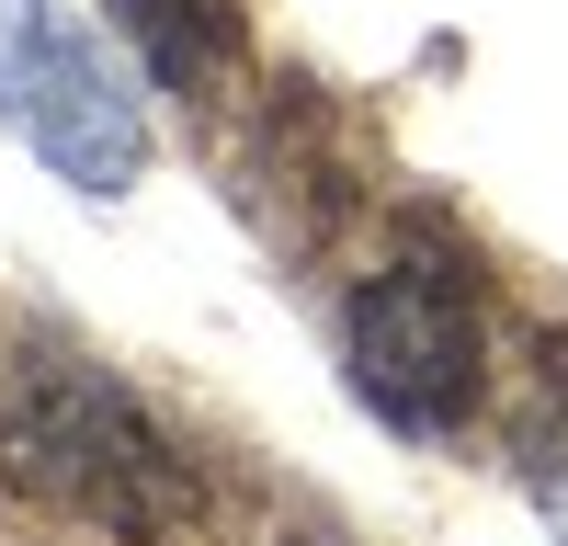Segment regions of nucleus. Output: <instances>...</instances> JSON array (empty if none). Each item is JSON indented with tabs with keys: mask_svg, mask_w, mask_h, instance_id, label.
<instances>
[{
	"mask_svg": "<svg viewBox=\"0 0 568 546\" xmlns=\"http://www.w3.org/2000/svg\"><path fill=\"white\" fill-rule=\"evenodd\" d=\"M114 12V34L149 58V80L160 91H227L240 80V58H251V12L240 0H103Z\"/></svg>",
	"mask_w": 568,
	"mask_h": 546,
	"instance_id": "4",
	"label": "nucleus"
},
{
	"mask_svg": "<svg viewBox=\"0 0 568 546\" xmlns=\"http://www.w3.org/2000/svg\"><path fill=\"white\" fill-rule=\"evenodd\" d=\"M0 114H12V136L58 182H80V194H125V182L149 171L136 91L114 80L103 34L69 23L58 0H0Z\"/></svg>",
	"mask_w": 568,
	"mask_h": 546,
	"instance_id": "3",
	"label": "nucleus"
},
{
	"mask_svg": "<svg viewBox=\"0 0 568 546\" xmlns=\"http://www.w3.org/2000/svg\"><path fill=\"white\" fill-rule=\"evenodd\" d=\"M0 467L45 501H69V513H91V524H114V535H160V524L194 513L182 444L80 353H34L12 376V398H0Z\"/></svg>",
	"mask_w": 568,
	"mask_h": 546,
	"instance_id": "1",
	"label": "nucleus"
},
{
	"mask_svg": "<svg viewBox=\"0 0 568 546\" xmlns=\"http://www.w3.org/2000/svg\"><path fill=\"white\" fill-rule=\"evenodd\" d=\"M342 353L375 422L398 433H455L489 387V331H478V285L444 251H398L387 273H364L342 307Z\"/></svg>",
	"mask_w": 568,
	"mask_h": 546,
	"instance_id": "2",
	"label": "nucleus"
}]
</instances>
